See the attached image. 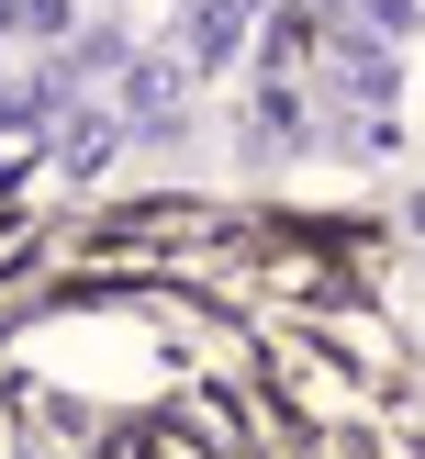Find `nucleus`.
<instances>
[{"label":"nucleus","mask_w":425,"mask_h":459,"mask_svg":"<svg viewBox=\"0 0 425 459\" xmlns=\"http://www.w3.org/2000/svg\"><path fill=\"white\" fill-rule=\"evenodd\" d=\"M112 124L123 134H179L191 112H179V67L168 56H123V79H112Z\"/></svg>","instance_id":"nucleus-1"},{"label":"nucleus","mask_w":425,"mask_h":459,"mask_svg":"<svg viewBox=\"0 0 425 459\" xmlns=\"http://www.w3.org/2000/svg\"><path fill=\"white\" fill-rule=\"evenodd\" d=\"M246 12H258V0H191V12H179V56L191 67H235L246 56Z\"/></svg>","instance_id":"nucleus-2"},{"label":"nucleus","mask_w":425,"mask_h":459,"mask_svg":"<svg viewBox=\"0 0 425 459\" xmlns=\"http://www.w3.org/2000/svg\"><path fill=\"white\" fill-rule=\"evenodd\" d=\"M67 22H79L67 0H0V34L12 45H67Z\"/></svg>","instance_id":"nucleus-3"},{"label":"nucleus","mask_w":425,"mask_h":459,"mask_svg":"<svg viewBox=\"0 0 425 459\" xmlns=\"http://www.w3.org/2000/svg\"><path fill=\"white\" fill-rule=\"evenodd\" d=\"M414 213H425V202H414Z\"/></svg>","instance_id":"nucleus-4"}]
</instances>
